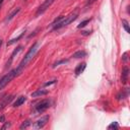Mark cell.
<instances>
[{
  "label": "cell",
  "mask_w": 130,
  "mask_h": 130,
  "mask_svg": "<svg viewBox=\"0 0 130 130\" xmlns=\"http://www.w3.org/2000/svg\"><path fill=\"white\" fill-rule=\"evenodd\" d=\"M118 128H119V124L117 122H112L108 126V129H110V130H112V129H118Z\"/></svg>",
  "instance_id": "obj_21"
},
{
  "label": "cell",
  "mask_w": 130,
  "mask_h": 130,
  "mask_svg": "<svg viewBox=\"0 0 130 130\" xmlns=\"http://www.w3.org/2000/svg\"><path fill=\"white\" fill-rule=\"evenodd\" d=\"M128 94H129L128 88L122 89V91H120V93L117 95V99H118V100H124V99H126V98L128 96Z\"/></svg>",
  "instance_id": "obj_12"
},
{
  "label": "cell",
  "mask_w": 130,
  "mask_h": 130,
  "mask_svg": "<svg viewBox=\"0 0 130 130\" xmlns=\"http://www.w3.org/2000/svg\"><path fill=\"white\" fill-rule=\"evenodd\" d=\"M22 50V46H18L13 52H12V54H11V56H10V58H9V61L7 62V64H6V67H8V66H10V64L12 63V61H13V59H14V56L15 55H17L20 51Z\"/></svg>",
  "instance_id": "obj_10"
},
{
  "label": "cell",
  "mask_w": 130,
  "mask_h": 130,
  "mask_svg": "<svg viewBox=\"0 0 130 130\" xmlns=\"http://www.w3.org/2000/svg\"><path fill=\"white\" fill-rule=\"evenodd\" d=\"M30 123H31V122H30L29 120H26V121H24V122L20 125V127H19V128H20V129H25V128H27V127H29V126H30Z\"/></svg>",
  "instance_id": "obj_19"
},
{
  "label": "cell",
  "mask_w": 130,
  "mask_h": 130,
  "mask_svg": "<svg viewBox=\"0 0 130 130\" xmlns=\"http://www.w3.org/2000/svg\"><path fill=\"white\" fill-rule=\"evenodd\" d=\"M127 55H128V53H124V54H123V56H122V61H123V62H126V61L128 60Z\"/></svg>",
  "instance_id": "obj_23"
},
{
  "label": "cell",
  "mask_w": 130,
  "mask_h": 130,
  "mask_svg": "<svg viewBox=\"0 0 130 130\" xmlns=\"http://www.w3.org/2000/svg\"><path fill=\"white\" fill-rule=\"evenodd\" d=\"M49 92V90L48 89H44V88H42V89H37L36 91H34V92H31V98H38V96H43V95H46L47 93Z\"/></svg>",
  "instance_id": "obj_9"
},
{
  "label": "cell",
  "mask_w": 130,
  "mask_h": 130,
  "mask_svg": "<svg viewBox=\"0 0 130 130\" xmlns=\"http://www.w3.org/2000/svg\"><path fill=\"white\" fill-rule=\"evenodd\" d=\"M4 123H5V124L1 127V129H2V130H3V129H6V128H9V127L11 126V124H10V123H8V122H4Z\"/></svg>",
  "instance_id": "obj_22"
},
{
  "label": "cell",
  "mask_w": 130,
  "mask_h": 130,
  "mask_svg": "<svg viewBox=\"0 0 130 130\" xmlns=\"http://www.w3.org/2000/svg\"><path fill=\"white\" fill-rule=\"evenodd\" d=\"M23 34H24V31H22V32H21V34H20V35H19L18 37H16V38H14V39H11L10 41H8V42H7V46H11L12 44H14V43H16V42H17L18 40H20V39L22 38V36H23Z\"/></svg>",
  "instance_id": "obj_15"
},
{
  "label": "cell",
  "mask_w": 130,
  "mask_h": 130,
  "mask_svg": "<svg viewBox=\"0 0 130 130\" xmlns=\"http://www.w3.org/2000/svg\"><path fill=\"white\" fill-rule=\"evenodd\" d=\"M56 82V80H51L50 82H47V83H45V86H48V85H51V84H54Z\"/></svg>",
  "instance_id": "obj_25"
},
{
  "label": "cell",
  "mask_w": 130,
  "mask_h": 130,
  "mask_svg": "<svg viewBox=\"0 0 130 130\" xmlns=\"http://www.w3.org/2000/svg\"><path fill=\"white\" fill-rule=\"evenodd\" d=\"M68 62V59H62V60H59V61H57V62H55L54 64H53V68H55V67H57V66H59V65H61V64H65V63H67Z\"/></svg>",
  "instance_id": "obj_17"
},
{
  "label": "cell",
  "mask_w": 130,
  "mask_h": 130,
  "mask_svg": "<svg viewBox=\"0 0 130 130\" xmlns=\"http://www.w3.org/2000/svg\"><path fill=\"white\" fill-rule=\"evenodd\" d=\"M55 0H45L40 6H39V8L37 9V12H36V16H40L41 14H43L52 4H53V2H54Z\"/></svg>",
  "instance_id": "obj_5"
},
{
  "label": "cell",
  "mask_w": 130,
  "mask_h": 130,
  "mask_svg": "<svg viewBox=\"0 0 130 130\" xmlns=\"http://www.w3.org/2000/svg\"><path fill=\"white\" fill-rule=\"evenodd\" d=\"M49 115H46V116H44V117H42L41 119H39L35 124H34V128L35 129H41V128H43L46 124H47V122L49 121Z\"/></svg>",
  "instance_id": "obj_6"
},
{
  "label": "cell",
  "mask_w": 130,
  "mask_h": 130,
  "mask_svg": "<svg viewBox=\"0 0 130 130\" xmlns=\"http://www.w3.org/2000/svg\"><path fill=\"white\" fill-rule=\"evenodd\" d=\"M89 21H90V19H85V20H83V21H81L78 25H77V28H82V27H84L87 23H89Z\"/></svg>",
  "instance_id": "obj_20"
},
{
  "label": "cell",
  "mask_w": 130,
  "mask_h": 130,
  "mask_svg": "<svg viewBox=\"0 0 130 130\" xmlns=\"http://www.w3.org/2000/svg\"><path fill=\"white\" fill-rule=\"evenodd\" d=\"M2 3H3V0H0V8H1V5H2Z\"/></svg>",
  "instance_id": "obj_29"
},
{
  "label": "cell",
  "mask_w": 130,
  "mask_h": 130,
  "mask_svg": "<svg viewBox=\"0 0 130 130\" xmlns=\"http://www.w3.org/2000/svg\"><path fill=\"white\" fill-rule=\"evenodd\" d=\"M96 0H88L86 3H85V6H88V5H90V4H92L93 2H95Z\"/></svg>",
  "instance_id": "obj_24"
},
{
  "label": "cell",
  "mask_w": 130,
  "mask_h": 130,
  "mask_svg": "<svg viewBox=\"0 0 130 130\" xmlns=\"http://www.w3.org/2000/svg\"><path fill=\"white\" fill-rule=\"evenodd\" d=\"M85 68H86V63H85V62L79 63V64L75 67V69H74V73H75V75H76V76L80 75V74L84 71V69H85Z\"/></svg>",
  "instance_id": "obj_7"
},
{
  "label": "cell",
  "mask_w": 130,
  "mask_h": 130,
  "mask_svg": "<svg viewBox=\"0 0 130 130\" xmlns=\"http://www.w3.org/2000/svg\"><path fill=\"white\" fill-rule=\"evenodd\" d=\"M122 23H123V27H124V29H125L127 32H130V27H129L128 21H127L126 19H122Z\"/></svg>",
  "instance_id": "obj_18"
},
{
  "label": "cell",
  "mask_w": 130,
  "mask_h": 130,
  "mask_svg": "<svg viewBox=\"0 0 130 130\" xmlns=\"http://www.w3.org/2000/svg\"><path fill=\"white\" fill-rule=\"evenodd\" d=\"M0 122H1V123H4V122H5V117H4V116H1V117H0Z\"/></svg>",
  "instance_id": "obj_27"
},
{
  "label": "cell",
  "mask_w": 130,
  "mask_h": 130,
  "mask_svg": "<svg viewBox=\"0 0 130 130\" xmlns=\"http://www.w3.org/2000/svg\"><path fill=\"white\" fill-rule=\"evenodd\" d=\"M128 75H129V68L127 66H125L122 70V74H121V80L123 84H126L128 81Z\"/></svg>",
  "instance_id": "obj_8"
},
{
  "label": "cell",
  "mask_w": 130,
  "mask_h": 130,
  "mask_svg": "<svg viewBox=\"0 0 130 130\" xmlns=\"http://www.w3.org/2000/svg\"><path fill=\"white\" fill-rule=\"evenodd\" d=\"M51 105H52L51 100H49V99L42 100L41 102H39V103L36 104V106H35V112L37 114H42L46 110H48L51 107Z\"/></svg>",
  "instance_id": "obj_4"
},
{
  "label": "cell",
  "mask_w": 130,
  "mask_h": 130,
  "mask_svg": "<svg viewBox=\"0 0 130 130\" xmlns=\"http://www.w3.org/2000/svg\"><path fill=\"white\" fill-rule=\"evenodd\" d=\"M19 11H20V8H16L15 10H13V11H12V12H11L7 17H6L5 21H10V20H11V19H12V18H13V17H14V16L19 12Z\"/></svg>",
  "instance_id": "obj_14"
},
{
  "label": "cell",
  "mask_w": 130,
  "mask_h": 130,
  "mask_svg": "<svg viewBox=\"0 0 130 130\" xmlns=\"http://www.w3.org/2000/svg\"><path fill=\"white\" fill-rule=\"evenodd\" d=\"M77 16H78L77 11H74V12L70 13L68 16H65L58 24H56L55 26H53V29H59V28H62V27L66 26V25H68L69 23H71L72 21H74L77 18Z\"/></svg>",
  "instance_id": "obj_3"
},
{
  "label": "cell",
  "mask_w": 130,
  "mask_h": 130,
  "mask_svg": "<svg viewBox=\"0 0 130 130\" xmlns=\"http://www.w3.org/2000/svg\"><path fill=\"white\" fill-rule=\"evenodd\" d=\"M85 56H86V52H85V51H81V50H79V51L75 52V53L72 55V57H73V58H75V59L83 58V57H85Z\"/></svg>",
  "instance_id": "obj_13"
},
{
  "label": "cell",
  "mask_w": 130,
  "mask_h": 130,
  "mask_svg": "<svg viewBox=\"0 0 130 130\" xmlns=\"http://www.w3.org/2000/svg\"><path fill=\"white\" fill-rule=\"evenodd\" d=\"M26 101V98L25 96H23V95H20V96H18L17 99H16V101L13 103V107H19V106H21L24 102Z\"/></svg>",
  "instance_id": "obj_11"
},
{
  "label": "cell",
  "mask_w": 130,
  "mask_h": 130,
  "mask_svg": "<svg viewBox=\"0 0 130 130\" xmlns=\"http://www.w3.org/2000/svg\"><path fill=\"white\" fill-rule=\"evenodd\" d=\"M38 48H39V43H34V45L29 48V50L27 51V53L25 54V56H24V58L21 60V62L19 63V65H18V68L22 71V69L26 66V64L35 57V55H36V53H37V51H38Z\"/></svg>",
  "instance_id": "obj_1"
},
{
  "label": "cell",
  "mask_w": 130,
  "mask_h": 130,
  "mask_svg": "<svg viewBox=\"0 0 130 130\" xmlns=\"http://www.w3.org/2000/svg\"><path fill=\"white\" fill-rule=\"evenodd\" d=\"M21 72H22V71H21L18 67H16V68L10 70L8 73H6L4 76H2V77L0 78V90H1L2 88H4L14 77H16L17 75H19Z\"/></svg>",
  "instance_id": "obj_2"
},
{
  "label": "cell",
  "mask_w": 130,
  "mask_h": 130,
  "mask_svg": "<svg viewBox=\"0 0 130 130\" xmlns=\"http://www.w3.org/2000/svg\"><path fill=\"white\" fill-rule=\"evenodd\" d=\"M2 43H3V41L0 39V48H1V46H2Z\"/></svg>",
  "instance_id": "obj_28"
},
{
  "label": "cell",
  "mask_w": 130,
  "mask_h": 130,
  "mask_svg": "<svg viewBox=\"0 0 130 130\" xmlns=\"http://www.w3.org/2000/svg\"><path fill=\"white\" fill-rule=\"evenodd\" d=\"M64 17H65V16H63V15H60V16H58L57 18H55V19L52 21V23H51L50 25H51L52 27H53V26H55V25H56V24H58V23H59V22H60V21H61V20H62Z\"/></svg>",
  "instance_id": "obj_16"
},
{
  "label": "cell",
  "mask_w": 130,
  "mask_h": 130,
  "mask_svg": "<svg viewBox=\"0 0 130 130\" xmlns=\"http://www.w3.org/2000/svg\"><path fill=\"white\" fill-rule=\"evenodd\" d=\"M90 32H91V31L85 30V31H81V35H83V36H88V35H90Z\"/></svg>",
  "instance_id": "obj_26"
}]
</instances>
